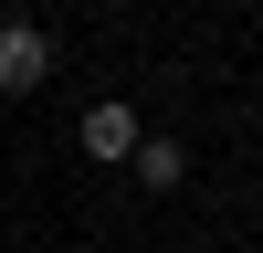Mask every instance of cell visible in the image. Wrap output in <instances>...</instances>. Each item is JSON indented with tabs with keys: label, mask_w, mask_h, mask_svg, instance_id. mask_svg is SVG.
Masks as SVG:
<instances>
[{
	"label": "cell",
	"mask_w": 263,
	"mask_h": 253,
	"mask_svg": "<svg viewBox=\"0 0 263 253\" xmlns=\"http://www.w3.org/2000/svg\"><path fill=\"white\" fill-rule=\"evenodd\" d=\"M137 137H147V116H137L126 95H95V105H84V127H74V148H84L95 169H126V158H137Z\"/></svg>",
	"instance_id": "6da1fadb"
},
{
	"label": "cell",
	"mask_w": 263,
	"mask_h": 253,
	"mask_svg": "<svg viewBox=\"0 0 263 253\" xmlns=\"http://www.w3.org/2000/svg\"><path fill=\"white\" fill-rule=\"evenodd\" d=\"M53 63H63V53H53V32H42V21H21V11L0 21V95H32Z\"/></svg>",
	"instance_id": "7a4b0ae2"
},
{
	"label": "cell",
	"mask_w": 263,
	"mask_h": 253,
	"mask_svg": "<svg viewBox=\"0 0 263 253\" xmlns=\"http://www.w3.org/2000/svg\"><path fill=\"white\" fill-rule=\"evenodd\" d=\"M126 179H137L147 201H168V190H190V148H179V137H158V127H147V137H137V158H126Z\"/></svg>",
	"instance_id": "3957f363"
}]
</instances>
